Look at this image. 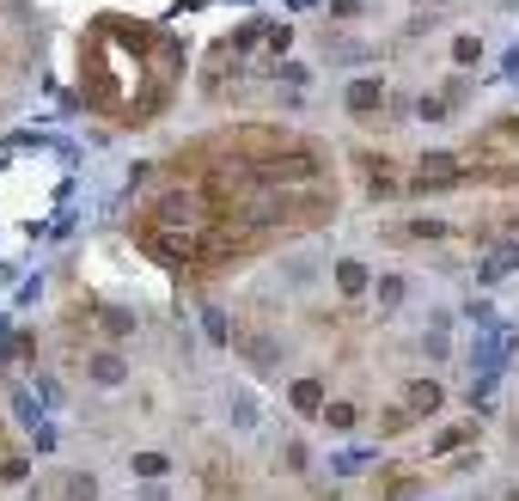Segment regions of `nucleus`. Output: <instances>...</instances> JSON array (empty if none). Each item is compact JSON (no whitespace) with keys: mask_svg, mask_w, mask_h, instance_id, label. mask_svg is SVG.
Instances as JSON below:
<instances>
[{"mask_svg":"<svg viewBox=\"0 0 519 501\" xmlns=\"http://www.w3.org/2000/svg\"><path fill=\"white\" fill-rule=\"evenodd\" d=\"M147 226H190V233H202V226H208V208H202L196 190H165Z\"/></svg>","mask_w":519,"mask_h":501,"instance_id":"1","label":"nucleus"},{"mask_svg":"<svg viewBox=\"0 0 519 501\" xmlns=\"http://www.w3.org/2000/svg\"><path fill=\"white\" fill-rule=\"evenodd\" d=\"M257 178H269V183H312L318 178V153H306V147H294V153H269V160L257 165Z\"/></svg>","mask_w":519,"mask_h":501,"instance_id":"2","label":"nucleus"},{"mask_svg":"<svg viewBox=\"0 0 519 501\" xmlns=\"http://www.w3.org/2000/svg\"><path fill=\"white\" fill-rule=\"evenodd\" d=\"M196 239L202 233H190V226H147V245H153L165 263H190L196 257Z\"/></svg>","mask_w":519,"mask_h":501,"instance_id":"3","label":"nucleus"},{"mask_svg":"<svg viewBox=\"0 0 519 501\" xmlns=\"http://www.w3.org/2000/svg\"><path fill=\"white\" fill-rule=\"evenodd\" d=\"M86 380L99 385V391H117V385H129V361H122L117 349H92L86 355Z\"/></svg>","mask_w":519,"mask_h":501,"instance_id":"4","label":"nucleus"},{"mask_svg":"<svg viewBox=\"0 0 519 501\" xmlns=\"http://www.w3.org/2000/svg\"><path fill=\"white\" fill-rule=\"evenodd\" d=\"M342 104H348L355 117H373V110L385 104V80H379V74H360V80H348V86H342Z\"/></svg>","mask_w":519,"mask_h":501,"instance_id":"5","label":"nucleus"},{"mask_svg":"<svg viewBox=\"0 0 519 501\" xmlns=\"http://www.w3.org/2000/svg\"><path fill=\"white\" fill-rule=\"evenodd\" d=\"M464 178V165L452 160V153H421L416 165V190H440V183H459Z\"/></svg>","mask_w":519,"mask_h":501,"instance_id":"6","label":"nucleus"},{"mask_svg":"<svg viewBox=\"0 0 519 501\" xmlns=\"http://www.w3.org/2000/svg\"><path fill=\"white\" fill-rule=\"evenodd\" d=\"M337 294H342V300H360V294H373V269H367L360 257H342V263H337Z\"/></svg>","mask_w":519,"mask_h":501,"instance_id":"7","label":"nucleus"},{"mask_svg":"<svg viewBox=\"0 0 519 501\" xmlns=\"http://www.w3.org/2000/svg\"><path fill=\"white\" fill-rule=\"evenodd\" d=\"M403 391H410V410H416V416H434L440 403H446V385L440 380H410Z\"/></svg>","mask_w":519,"mask_h":501,"instance_id":"8","label":"nucleus"},{"mask_svg":"<svg viewBox=\"0 0 519 501\" xmlns=\"http://www.w3.org/2000/svg\"><path fill=\"white\" fill-rule=\"evenodd\" d=\"M287 403H294L300 416H324V380H294L287 385Z\"/></svg>","mask_w":519,"mask_h":501,"instance_id":"9","label":"nucleus"},{"mask_svg":"<svg viewBox=\"0 0 519 501\" xmlns=\"http://www.w3.org/2000/svg\"><path fill=\"white\" fill-rule=\"evenodd\" d=\"M61 501H99V477L92 471H67L61 477Z\"/></svg>","mask_w":519,"mask_h":501,"instance_id":"10","label":"nucleus"},{"mask_svg":"<svg viewBox=\"0 0 519 501\" xmlns=\"http://www.w3.org/2000/svg\"><path fill=\"white\" fill-rule=\"evenodd\" d=\"M514 263H519V245H501V251H489V257H483L477 281H501L507 269H514Z\"/></svg>","mask_w":519,"mask_h":501,"instance_id":"11","label":"nucleus"},{"mask_svg":"<svg viewBox=\"0 0 519 501\" xmlns=\"http://www.w3.org/2000/svg\"><path fill=\"white\" fill-rule=\"evenodd\" d=\"M355 422H360V410H355L348 398H330V403H324V428H337V434H348Z\"/></svg>","mask_w":519,"mask_h":501,"instance_id":"12","label":"nucleus"},{"mask_svg":"<svg viewBox=\"0 0 519 501\" xmlns=\"http://www.w3.org/2000/svg\"><path fill=\"white\" fill-rule=\"evenodd\" d=\"M373 294H379V306H385V312H398V306H403V294H410V281H403L398 269H391V276H379V281H373Z\"/></svg>","mask_w":519,"mask_h":501,"instance_id":"13","label":"nucleus"},{"mask_svg":"<svg viewBox=\"0 0 519 501\" xmlns=\"http://www.w3.org/2000/svg\"><path fill=\"white\" fill-rule=\"evenodd\" d=\"M483 61V37L477 31H459V37H452V68H477Z\"/></svg>","mask_w":519,"mask_h":501,"instance_id":"14","label":"nucleus"},{"mask_svg":"<svg viewBox=\"0 0 519 501\" xmlns=\"http://www.w3.org/2000/svg\"><path fill=\"white\" fill-rule=\"evenodd\" d=\"M446 233H452V226L434 221V214H416V221L403 226V239H446Z\"/></svg>","mask_w":519,"mask_h":501,"instance_id":"15","label":"nucleus"},{"mask_svg":"<svg viewBox=\"0 0 519 501\" xmlns=\"http://www.w3.org/2000/svg\"><path fill=\"white\" fill-rule=\"evenodd\" d=\"M202 330H208V342H226V337H233V324H226L220 306H202Z\"/></svg>","mask_w":519,"mask_h":501,"instance_id":"16","label":"nucleus"},{"mask_svg":"<svg viewBox=\"0 0 519 501\" xmlns=\"http://www.w3.org/2000/svg\"><path fill=\"white\" fill-rule=\"evenodd\" d=\"M99 318H104V330H110V337H129V330H135V312H122V306H104Z\"/></svg>","mask_w":519,"mask_h":501,"instance_id":"17","label":"nucleus"},{"mask_svg":"<svg viewBox=\"0 0 519 501\" xmlns=\"http://www.w3.org/2000/svg\"><path fill=\"white\" fill-rule=\"evenodd\" d=\"M233 422L239 428H257V398L251 391H233Z\"/></svg>","mask_w":519,"mask_h":501,"instance_id":"18","label":"nucleus"},{"mask_svg":"<svg viewBox=\"0 0 519 501\" xmlns=\"http://www.w3.org/2000/svg\"><path fill=\"white\" fill-rule=\"evenodd\" d=\"M464 441H471V428H446V434H440V441L428 446V453H434V459H446V453H459Z\"/></svg>","mask_w":519,"mask_h":501,"instance_id":"19","label":"nucleus"},{"mask_svg":"<svg viewBox=\"0 0 519 501\" xmlns=\"http://www.w3.org/2000/svg\"><path fill=\"white\" fill-rule=\"evenodd\" d=\"M135 477H165V453H135Z\"/></svg>","mask_w":519,"mask_h":501,"instance_id":"20","label":"nucleus"},{"mask_svg":"<svg viewBox=\"0 0 519 501\" xmlns=\"http://www.w3.org/2000/svg\"><path fill=\"white\" fill-rule=\"evenodd\" d=\"M421 355H428V361H446V355H452L446 330H428V337H421Z\"/></svg>","mask_w":519,"mask_h":501,"instance_id":"21","label":"nucleus"},{"mask_svg":"<svg viewBox=\"0 0 519 501\" xmlns=\"http://www.w3.org/2000/svg\"><path fill=\"white\" fill-rule=\"evenodd\" d=\"M416 117L421 122H446V99H428V92H421V99H416Z\"/></svg>","mask_w":519,"mask_h":501,"instance_id":"22","label":"nucleus"},{"mask_svg":"<svg viewBox=\"0 0 519 501\" xmlns=\"http://www.w3.org/2000/svg\"><path fill=\"white\" fill-rule=\"evenodd\" d=\"M56 428H49V422H37V428H31V453H56Z\"/></svg>","mask_w":519,"mask_h":501,"instance_id":"23","label":"nucleus"},{"mask_svg":"<svg viewBox=\"0 0 519 501\" xmlns=\"http://www.w3.org/2000/svg\"><path fill=\"white\" fill-rule=\"evenodd\" d=\"M37 294H43V276H25V281H19V294H13V300H19V306H31V300H37Z\"/></svg>","mask_w":519,"mask_h":501,"instance_id":"24","label":"nucleus"},{"mask_svg":"<svg viewBox=\"0 0 519 501\" xmlns=\"http://www.w3.org/2000/svg\"><path fill=\"white\" fill-rule=\"evenodd\" d=\"M0 483H25V459H0Z\"/></svg>","mask_w":519,"mask_h":501,"instance_id":"25","label":"nucleus"},{"mask_svg":"<svg viewBox=\"0 0 519 501\" xmlns=\"http://www.w3.org/2000/svg\"><path fill=\"white\" fill-rule=\"evenodd\" d=\"M269 49H275V56H281V49H294V31H287V25H275V31H269Z\"/></svg>","mask_w":519,"mask_h":501,"instance_id":"26","label":"nucleus"},{"mask_svg":"<svg viewBox=\"0 0 519 501\" xmlns=\"http://www.w3.org/2000/svg\"><path fill=\"white\" fill-rule=\"evenodd\" d=\"M140 501H171V489H165V483L153 477V483H140Z\"/></svg>","mask_w":519,"mask_h":501,"instance_id":"27","label":"nucleus"},{"mask_svg":"<svg viewBox=\"0 0 519 501\" xmlns=\"http://www.w3.org/2000/svg\"><path fill=\"white\" fill-rule=\"evenodd\" d=\"M257 37H263V25L251 19V25H244V31H239V37H233V49H251V43H257Z\"/></svg>","mask_w":519,"mask_h":501,"instance_id":"28","label":"nucleus"},{"mask_svg":"<svg viewBox=\"0 0 519 501\" xmlns=\"http://www.w3.org/2000/svg\"><path fill=\"white\" fill-rule=\"evenodd\" d=\"M330 13H337V19H355V13H360V0H330Z\"/></svg>","mask_w":519,"mask_h":501,"instance_id":"29","label":"nucleus"},{"mask_svg":"<svg viewBox=\"0 0 519 501\" xmlns=\"http://www.w3.org/2000/svg\"><path fill=\"white\" fill-rule=\"evenodd\" d=\"M287 6H294V13H306V6H318V0H287Z\"/></svg>","mask_w":519,"mask_h":501,"instance_id":"30","label":"nucleus"},{"mask_svg":"<svg viewBox=\"0 0 519 501\" xmlns=\"http://www.w3.org/2000/svg\"><path fill=\"white\" fill-rule=\"evenodd\" d=\"M501 501H519V489H507V496H501Z\"/></svg>","mask_w":519,"mask_h":501,"instance_id":"31","label":"nucleus"},{"mask_svg":"<svg viewBox=\"0 0 519 501\" xmlns=\"http://www.w3.org/2000/svg\"><path fill=\"white\" fill-rule=\"evenodd\" d=\"M501 6H519V0H501Z\"/></svg>","mask_w":519,"mask_h":501,"instance_id":"32","label":"nucleus"},{"mask_svg":"<svg viewBox=\"0 0 519 501\" xmlns=\"http://www.w3.org/2000/svg\"><path fill=\"white\" fill-rule=\"evenodd\" d=\"M239 6H251V0H239Z\"/></svg>","mask_w":519,"mask_h":501,"instance_id":"33","label":"nucleus"},{"mask_svg":"<svg viewBox=\"0 0 519 501\" xmlns=\"http://www.w3.org/2000/svg\"><path fill=\"white\" fill-rule=\"evenodd\" d=\"M434 6H446V0H434Z\"/></svg>","mask_w":519,"mask_h":501,"instance_id":"34","label":"nucleus"},{"mask_svg":"<svg viewBox=\"0 0 519 501\" xmlns=\"http://www.w3.org/2000/svg\"><path fill=\"white\" fill-rule=\"evenodd\" d=\"M0 281H6V269H0Z\"/></svg>","mask_w":519,"mask_h":501,"instance_id":"35","label":"nucleus"}]
</instances>
